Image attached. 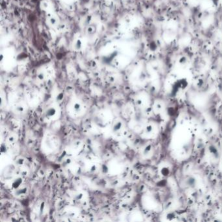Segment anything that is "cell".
Instances as JSON below:
<instances>
[{"mask_svg": "<svg viewBox=\"0 0 222 222\" xmlns=\"http://www.w3.org/2000/svg\"><path fill=\"white\" fill-rule=\"evenodd\" d=\"M55 113V110H52V109H50L48 112H47V114H48V116H53V114Z\"/></svg>", "mask_w": 222, "mask_h": 222, "instance_id": "cell-1", "label": "cell"}]
</instances>
